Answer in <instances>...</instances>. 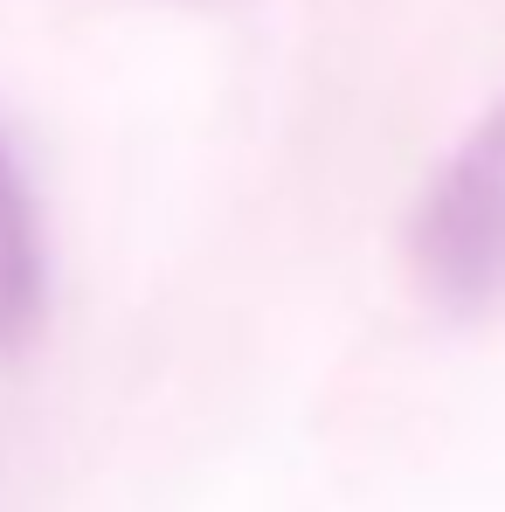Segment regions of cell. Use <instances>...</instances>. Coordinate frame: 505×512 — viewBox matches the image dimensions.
Instances as JSON below:
<instances>
[{
    "label": "cell",
    "mask_w": 505,
    "mask_h": 512,
    "mask_svg": "<svg viewBox=\"0 0 505 512\" xmlns=\"http://www.w3.org/2000/svg\"><path fill=\"white\" fill-rule=\"evenodd\" d=\"M409 250L443 312L485 319L505 305V97L429 180L409 222Z\"/></svg>",
    "instance_id": "obj_1"
},
{
    "label": "cell",
    "mask_w": 505,
    "mask_h": 512,
    "mask_svg": "<svg viewBox=\"0 0 505 512\" xmlns=\"http://www.w3.org/2000/svg\"><path fill=\"white\" fill-rule=\"evenodd\" d=\"M42 319V215L21 167L0 146V346L28 340Z\"/></svg>",
    "instance_id": "obj_2"
}]
</instances>
